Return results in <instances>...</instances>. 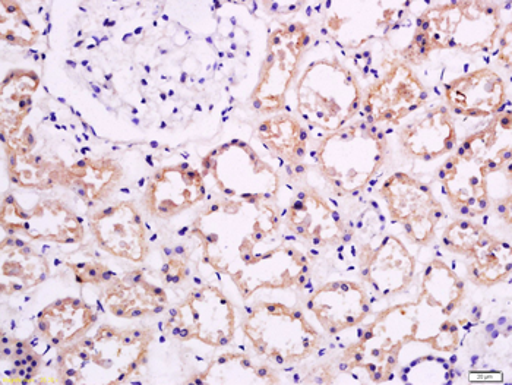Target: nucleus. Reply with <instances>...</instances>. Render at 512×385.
<instances>
[{
	"mask_svg": "<svg viewBox=\"0 0 512 385\" xmlns=\"http://www.w3.org/2000/svg\"><path fill=\"white\" fill-rule=\"evenodd\" d=\"M385 145L365 123L331 132L318 150L322 172L341 195L356 194L379 172Z\"/></svg>",
	"mask_w": 512,
	"mask_h": 385,
	"instance_id": "nucleus-3",
	"label": "nucleus"
},
{
	"mask_svg": "<svg viewBox=\"0 0 512 385\" xmlns=\"http://www.w3.org/2000/svg\"><path fill=\"white\" fill-rule=\"evenodd\" d=\"M308 308L330 334L356 327L369 314L365 290L353 282L325 284L309 299Z\"/></svg>",
	"mask_w": 512,
	"mask_h": 385,
	"instance_id": "nucleus-11",
	"label": "nucleus"
},
{
	"mask_svg": "<svg viewBox=\"0 0 512 385\" xmlns=\"http://www.w3.org/2000/svg\"><path fill=\"white\" fill-rule=\"evenodd\" d=\"M511 246L507 242L493 241L491 245L474 255L470 267L473 282L482 286H493L511 273Z\"/></svg>",
	"mask_w": 512,
	"mask_h": 385,
	"instance_id": "nucleus-17",
	"label": "nucleus"
},
{
	"mask_svg": "<svg viewBox=\"0 0 512 385\" xmlns=\"http://www.w3.org/2000/svg\"><path fill=\"white\" fill-rule=\"evenodd\" d=\"M445 99L457 115L486 118L504 109L507 88L492 69H477L455 78L445 90Z\"/></svg>",
	"mask_w": 512,
	"mask_h": 385,
	"instance_id": "nucleus-10",
	"label": "nucleus"
},
{
	"mask_svg": "<svg viewBox=\"0 0 512 385\" xmlns=\"http://www.w3.org/2000/svg\"><path fill=\"white\" fill-rule=\"evenodd\" d=\"M290 226L314 245L334 244L341 238L340 216L312 192H299L290 207Z\"/></svg>",
	"mask_w": 512,
	"mask_h": 385,
	"instance_id": "nucleus-14",
	"label": "nucleus"
},
{
	"mask_svg": "<svg viewBox=\"0 0 512 385\" xmlns=\"http://www.w3.org/2000/svg\"><path fill=\"white\" fill-rule=\"evenodd\" d=\"M457 144V132L447 107L441 106L420 121L407 126L403 132V145L416 159H439L450 153Z\"/></svg>",
	"mask_w": 512,
	"mask_h": 385,
	"instance_id": "nucleus-13",
	"label": "nucleus"
},
{
	"mask_svg": "<svg viewBox=\"0 0 512 385\" xmlns=\"http://www.w3.org/2000/svg\"><path fill=\"white\" fill-rule=\"evenodd\" d=\"M381 194L391 216L403 224L414 244L426 245L434 239L442 208L428 185L406 173H395L384 182Z\"/></svg>",
	"mask_w": 512,
	"mask_h": 385,
	"instance_id": "nucleus-6",
	"label": "nucleus"
},
{
	"mask_svg": "<svg viewBox=\"0 0 512 385\" xmlns=\"http://www.w3.org/2000/svg\"><path fill=\"white\" fill-rule=\"evenodd\" d=\"M299 113L311 126L335 132L347 126L362 104V90L337 58L312 62L297 87Z\"/></svg>",
	"mask_w": 512,
	"mask_h": 385,
	"instance_id": "nucleus-2",
	"label": "nucleus"
},
{
	"mask_svg": "<svg viewBox=\"0 0 512 385\" xmlns=\"http://www.w3.org/2000/svg\"><path fill=\"white\" fill-rule=\"evenodd\" d=\"M416 270L413 255L406 245L394 236H388L379 245L366 270V280L382 296H393L410 286Z\"/></svg>",
	"mask_w": 512,
	"mask_h": 385,
	"instance_id": "nucleus-12",
	"label": "nucleus"
},
{
	"mask_svg": "<svg viewBox=\"0 0 512 385\" xmlns=\"http://www.w3.org/2000/svg\"><path fill=\"white\" fill-rule=\"evenodd\" d=\"M511 129V115L498 119L485 131L464 141L450 162L442 166L441 182L454 207L466 216H477L489 208L488 179L502 170L504 163H511V144H501L502 135Z\"/></svg>",
	"mask_w": 512,
	"mask_h": 385,
	"instance_id": "nucleus-1",
	"label": "nucleus"
},
{
	"mask_svg": "<svg viewBox=\"0 0 512 385\" xmlns=\"http://www.w3.org/2000/svg\"><path fill=\"white\" fill-rule=\"evenodd\" d=\"M183 306L191 312L192 321L188 327L180 328V339L195 337L205 345H229L235 334V311L217 287L195 290Z\"/></svg>",
	"mask_w": 512,
	"mask_h": 385,
	"instance_id": "nucleus-9",
	"label": "nucleus"
},
{
	"mask_svg": "<svg viewBox=\"0 0 512 385\" xmlns=\"http://www.w3.org/2000/svg\"><path fill=\"white\" fill-rule=\"evenodd\" d=\"M463 298L464 286L457 274L442 261H432L423 276L420 301H426L432 308L441 309L442 314L450 315Z\"/></svg>",
	"mask_w": 512,
	"mask_h": 385,
	"instance_id": "nucleus-15",
	"label": "nucleus"
},
{
	"mask_svg": "<svg viewBox=\"0 0 512 385\" xmlns=\"http://www.w3.org/2000/svg\"><path fill=\"white\" fill-rule=\"evenodd\" d=\"M501 21L495 6L479 2H453L429 9L419 20L414 44L422 49H463L492 46Z\"/></svg>",
	"mask_w": 512,
	"mask_h": 385,
	"instance_id": "nucleus-4",
	"label": "nucleus"
},
{
	"mask_svg": "<svg viewBox=\"0 0 512 385\" xmlns=\"http://www.w3.org/2000/svg\"><path fill=\"white\" fill-rule=\"evenodd\" d=\"M68 65H71L72 68H75V66H77V65H75V62H72V61H68Z\"/></svg>",
	"mask_w": 512,
	"mask_h": 385,
	"instance_id": "nucleus-19",
	"label": "nucleus"
},
{
	"mask_svg": "<svg viewBox=\"0 0 512 385\" xmlns=\"http://www.w3.org/2000/svg\"><path fill=\"white\" fill-rule=\"evenodd\" d=\"M309 44V36L299 25L277 31L268 43V55L261 80L254 94V107L262 113L283 107L290 82L295 78L300 53Z\"/></svg>",
	"mask_w": 512,
	"mask_h": 385,
	"instance_id": "nucleus-7",
	"label": "nucleus"
},
{
	"mask_svg": "<svg viewBox=\"0 0 512 385\" xmlns=\"http://www.w3.org/2000/svg\"><path fill=\"white\" fill-rule=\"evenodd\" d=\"M243 330L255 349L277 364L305 359L318 345V333L302 312L281 304L256 305Z\"/></svg>",
	"mask_w": 512,
	"mask_h": 385,
	"instance_id": "nucleus-5",
	"label": "nucleus"
},
{
	"mask_svg": "<svg viewBox=\"0 0 512 385\" xmlns=\"http://www.w3.org/2000/svg\"><path fill=\"white\" fill-rule=\"evenodd\" d=\"M442 241L451 251L474 257L495 239L483 227L467 220H457L445 230Z\"/></svg>",
	"mask_w": 512,
	"mask_h": 385,
	"instance_id": "nucleus-18",
	"label": "nucleus"
},
{
	"mask_svg": "<svg viewBox=\"0 0 512 385\" xmlns=\"http://www.w3.org/2000/svg\"><path fill=\"white\" fill-rule=\"evenodd\" d=\"M259 137L271 150L277 151L283 159L295 162L305 157L308 134L305 129L290 118L277 116L259 126Z\"/></svg>",
	"mask_w": 512,
	"mask_h": 385,
	"instance_id": "nucleus-16",
	"label": "nucleus"
},
{
	"mask_svg": "<svg viewBox=\"0 0 512 385\" xmlns=\"http://www.w3.org/2000/svg\"><path fill=\"white\" fill-rule=\"evenodd\" d=\"M425 100V87L412 68L397 63L369 88L365 112L371 123H397L419 109Z\"/></svg>",
	"mask_w": 512,
	"mask_h": 385,
	"instance_id": "nucleus-8",
	"label": "nucleus"
}]
</instances>
